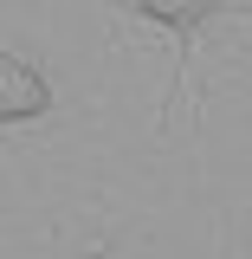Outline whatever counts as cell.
I'll use <instances>...</instances> for the list:
<instances>
[{
	"mask_svg": "<svg viewBox=\"0 0 252 259\" xmlns=\"http://www.w3.org/2000/svg\"><path fill=\"white\" fill-rule=\"evenodd\" d=\"M45 110H52V84H45L20 52L0 46V123H32V117H45Z\"/></svg>",
	"mask_w": 252,
	"mask_h": 259,
	"instance_id": "6da1fadb",
	"label": "cell"
},
{
	"mask_svg": "<svg viewBox=\"0 0 252 259\" xmlns=\"http://www.w3.org/2000/svg\"><path fill=\"white\" fill-rule=\"evenodd\" d=\"M142 13H149V20H168L175 32H194L200 20H207L200 0H142Z\"/></svg>",
	"mask_w": 252,
	"mask_h": 259,
	"instance_id": "7a4b0ae2",
	"label": "cell"
},
{
	"mask_svg": "<svg viewBox=\"0 0 252 259\" xmlns=\"http://www.w3.org/2000/svg\"><path fill=\"white\" fill-rule=\"evenodd\" d=\"M84 259H104V253H84Z\"/></svg>",
	"mask_w": 252,
	"mask_h": 259,
	"instance_id": "3957f363",
	"label": "cell"
}]
</instances>
